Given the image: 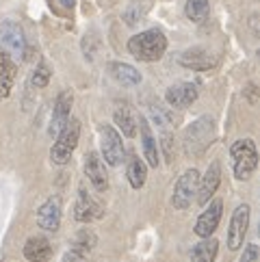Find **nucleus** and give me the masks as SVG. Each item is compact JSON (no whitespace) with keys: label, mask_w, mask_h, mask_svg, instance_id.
Instances as JSON below:
<instances>
[{"label":"nucleus","mask_w":260,"mask_h":262,"mask_svg":"<svg viewBox=\"0 0 260 262\" xmlns=\"http://www.w3.org/2000/svg\"><path fill=\"white\" fill-rule=\"evenodd\" d=\"M24 258L29 262H48L52 258V245L46 236H31L24 243Z\"/></svg>","instance_id":"16"},{"label":"nucleus","mask_w":260,"mask_h":262,"mask_svg":"<svg viewBox=\"0 0 260 262\" xmlns=\"http://www.w3.org/2000/svg\"><path fill=\"white\" fill-rule=\"evenodd\" d=\"M165 50H167V37L159 29L143 31L135 37H130V41H128V52L135 59L145 61V63L159 61L165 54Z\"/></svg>","instance_id":"1"},{"label":"nucleus","mask_w":260,"mask_h":262,"mask_svg":"<svg viewBox=\"0 0 260 262\" xmlns=\"http://www.w3.org/2000/svg\"><path fill=\"white\" fill-rule=\"evenodd\" d=\"M165 100L174 108H187L198 100V87L191 85V82H178V85L167 89Z\"/></svg>","instance_id":"14"},{"label":"nucleus","mask_w":260,"mask_h":262,"mask_svg":"<svg viewBox=\"0 0 260 262\" xmlns=\"http://www.w3.org/2000/svg\"><path fill=\"white\" fill-rule=\"evenodd\" d=\"M198 184H200L198 169H189L178 178V182H176V186H174V198H171V204L176 206V208L178 210L189 208L193 198L198 195Z\"/></svg>","instance_id":"6"},{"label":"nucleus","mask_w":260,"mask_h":262,"mask_svg":"<svg viewBox=\"0 0 260 262\" xmlns=\"http://www.w3.org/2000/svg\"><path fill=\"white\" fill-rule=\"evenodd\" d=\"M221 212H224V202L221 200L208 202V208L200 214L198 221H195V234L202 238L212 236V232L217 230L219 221H221Z\"/></svg>","instance_id":"9"},{"label":"nucleus","mask_w":260,"mask_h":262,"mask_svg":"<svg viewBox=\"0 0 260 262\" xmlns=\"http://www.w3.org/2000/svg\"><path fill=\"white\" fill-rule=\"evenodd\" d=\"M152 119H154V124L159 128H167L174 121L171 117H165V111L159 108V106H152Z\"/></svg>","instance_id":"27"},{"label":"nucleus","mask_w":260,"mask_h":262,"mask_svg":"<svg viewBox=\"0 0 260 262\" xmlns=\"http://www.w3.org/2000/svg\"><path fill=\"white\" fill-rule=\"evenodd\" d=\"M37 223L46 232H57L61 226V198H50L41 204V208L37 210Z\"/></svg>","instance_id":"12"},{"label":"nucleus","mask_w":260,"mask_h":262,"mask_svg":"<svg viewBox=\"0 0 260 262\" xmlns=\"http://www.w3.org/2000/svg\"><path fill=\"white\" fill-rule=\"evenodd\" d=\"M100 145H102V156L111 167H117L124 163L126 149L122 143V135L117 133V128L113 126H102L100 128Z\"/></svg>","instance_id":"4"},{"label":"nucleus","mask_w":260,"mask_h":262,"mask_svg":"<svg viewBox=\"0 0 260 262\" xmlns=\"http://www.w3.org/2000/svg\"><path fill=\"white\" fill-rule=\"evenodd\" d=\"M178 61H180V65H184V68L198 70V72L215 68V63H217V59L210 57L208 50H204V48H191V50H187V52H182Z\"/></svg>","instance_id":"17"},{"label":"nucleus","mask_w":260,"mask_h":262,"mask_svg":"<svg viewBox=\"0 0 260 262\" xmlns=\"http://www.w3.org/2000/svg\"><path fill=\"white\" fill-rule=\"evenodd\" d=\"M0 48L11 59H20L24 54L26 41H24V31L17 22L7 20L0 24Z\"/></svg>","instance_id":"5"},{"label":"nucleus","mask_w":260,"mask_h":262,"mask_svg":"<svg viewBox=\"0 0 260 262\" xmlns=\"http://www.w3.org/2000/svg\"><path fill=\"white\" fill-rule=\"evenodd\" d=\"M100 217H102V206L94 202V198L89 193H85V189H80L78 200L74 204V219L87 223V221H96Z\"/></svg>","instance_id":"15"},{"label":"nucleus","mask_w":260,"mask_h":262,"mask_svg":"<svg viewBox=\"0 0 260 262\" xmlns=\"http://www.w3.org/2000/svg\"><path fill=\"white\" fill-rule=\"evenodd\" d=\"M61 262H80V258L76 256V254H72V251H70V254H65L63 256V260Z\"/></svg>","instance_id":"31"},{"label":"nucleus","mask_w":260,"mask_h":262,"mask_svg":"<svg viewBox=\"0 0 260 262\" xmlns=\"http://www.w3.org/2000/svg\"><path fill=\"white\" fill-rule=\"evenodd\" d=\"M219 184H221V163L219 161H212L210 167L206 169V173H204V178L200 180L198 184V202L202 206H206L210 200H212V195H215V191L219 189Z\"/></svg>","instance_id":"10"},{"label":"nucleus","mask_w":260,"mask_h":262,"mask_svg":"<svg viewBox=\"0 0 260 262\" xmlns=\"http://www.w3.org/2000/svg\"><path fill=\"white\" fill-rule=\"evenodd\" d=\"M78 139H80V121L70 117L65 128L57 135V143L50 149V161L54 165H65L72 158L74 149H76Z\"/></svg>","instance_id":"3"},{"label":"nucleus","mask_w":260,"mask_h":262,"mask_svg":"<svg viewBox=\"0 0 260 262\" xmlns=\"http://www.w3.org/2000/svg\"><path fill=\"white\" fill-rule=\"evenodd\" d=\"M139 126H141V141H143V154L150 167H159V149H156V139L152 135V128L147 119L141 115L139 117Z\"/></svg>","instance_id":"20"},{"label":"nucleus","mask_w":260,"mask_h":262,"mask_svg":"<svg viewBox=\"0 0 260 262\" xmlns=\"http://www.w3.org/2000/svg\"><path fill=\"white\" fill-rule=\"evenodd\" d=\"M109 72H111V76H113L119 85H124V87H135V85L141 82V74H139L133 65H128V63H111Z\"/></svg>","instance_id":"21"},{"label":"nucleus","mask_w":260,"mask_h":262,"mask_svg":"<svg viewBox=\"0 0 260 262\" xmlns=\"http://www.w3.org/2000/svg\"><path fill=\"white\" fill-rule=\"evenodd\" d=\"M161 143H163V149H165V158L167 161H171V156H174V152H171V137L165 133L161 137Z\"/></svg>","instance_id":"29"},{"label":"nucleus","mask_w":260,"mask_h":262,"mask_svg":"<svg viewBox=\"0 0 260 262\" xmlns=\"http://www.w3.org/2000/svg\"><path fill=\"white\" fill-rule=\"evenodd\" d=\"M232 161H234V176L236 180L245 182L254 176L256 167H258V152H256V143L252 139H239V141L230 147Z\"/></svg>","instance_id":"2"},{"label":"nucleus","mask_w":260,"mask_h":262,"mask_svg":"<svg viewBox=\"0 0 260 262\" xmlns=\"http://www.w3.org/2000/svg\"><path fill=\"white\" fill-rule=\"evenodd\" d=\"M217 251H219V243L212 236H208L193 247L191 258H193V262H215Z\"/></svg>","instance_id":"23"},{"label":"nucleus","mask_w":260,"mask_h":262,"mask_svg":"<svg viewBox=\"0 0 260 262\" xmlns=\"http://www.w3.org/2000/svg\"><path fill=\"white\" fill-rule=\"evenodd\" d=\"M85 176L87 180L94 184L96 191H106L109 189V176H106V169H104V161L98 152H89L85 156Z\"/></svg>","instance_id":"11"},{"label":"nucleus","mask_w":260,"mask_h":262,"mask_svg":"<svg viewBox=\"0 0 260 262\" xmlns=\"http://www.w3.org/2000/svg\"><path fill=\"white\" fill-rule=\"evenodd\" d=\"M96 243H98V238H96L94 232H91V230H80L76 234V238H74L72 254H76L78 258H85V256H89L91 251H94Z\"/></svg>","instance_id":"24"},{"label":"nucleus","mask_w":260,"mask_h":262,"mask_svg":"<svg viewBox=\"0 0 260 262\" xmlns=\"http://www.w3.org/2000/svg\"><path fill=\"white\" fill-rule=\"evenodd\" d=\"M258 260V247L256 245H247L245 251H243V258L241 262H256Z\"/></svg>","instance_id":"28"},{"label":"nucleus","mask_w":260,"mask_h":262,"mask_svg":"<svg viewBox=\"0 0 260 262\" xmlns=\"http://www.w3.org/2000/svg\"><path fill=\"white\" fill-rule=\"evenodd\" d=\"M50 76H52V72H50V68L46 63H39L35 68V72H33V76H31V82L37 87V89H41V87H46L50 82Z\"/></svg>","instance_id":"26"},{"label":"nucleus","mask_w":260,"mask_h":262,"mask_svg":"<svg viewBox=\"0 0 260 262\" xmlns=\"http://www.w3.org/2000/svg\"><path fill=\"white\" fill-rule=\"evenodd\" d=\"M113 119H115L117 128L122 130L126 137L133 139L137 135V117H135V111L130 108V104H126V102L117 104L115 106V113H113Z\"/></svg>","instance_id":"19"},{"label":"nucleus","mask_w":260,"mask_h":262,"mask_svg":"<svg viewBox=\"0 0 260 262\" xmlns=\"http://www.w3.org/2000/svg\"><path fill=\"white\" fill-rule=\"evenodd\" d=\"M126 176H128V182H130L133 189H141V186L145 184V180H147V167H145V163L137 154L130 156Z\"/></svg>","instance_id":"22"},{"label":"nucleus","mask_w":260,"mask_h":262,"mask_svg":"<svg viewBox=\"0 0 260 262\" xmlns=\"http://www.w3.org/2000/svg\"><path fill=\"white\" fill-rule=\"evenodd\" d=\"M74 104V96L72 91H61L57 102H54V111H52V119H50V135L57 137L65 124L70 121V111Z\"/></svg>","instance_id":"13"},{"label":"nucleus","mask_w":260,"mask_h":262,"mask_svg":"<svg viewBox=\"0 0 260 262\" xmlns=\"http://www.w3.org/2000/svg\"><path fill=\"white\" fill-rule=\"evenodd\" d=\"M249 228V206L247 204H241L236 206L234 214L230 219V228H228V249L236 251L243 247V241H245V234Z\"/></svg>","instance_id":"7"},{"label":"nucleus","mask_w":260,"mask_h":262,"mask_svg":"<svg viewBox=\"0 0 260 262\" xmlns=\"http://www.w3.org/2000/svg\"><path fill=\"white\" fill-rule=\"evenodd\" d=\"M212 137H215L212 119L202 117V119L195 121V124H191V126H189L187 135H184V141H187L189 152H202V149L212 141Z\"/></svg>","instance_id":"8"},{"label":"nucleus","mask_w":260,"mask_h":262,"mask_svg":"<svg viewBox=\"0 0 260 262\" xmlns=\"http://www.w3.org/2000/svg\"><path fill=\"white\" fill-rule=\"evenodd\" d=\"M208 11H210L208 0H187V7H184V13H187V17L195 24L206 22Z\"/></svg>","instance_id":"25"},{"label":"nucleus","mask_w":260,"mask_h":262,"mask_svg":"<svg viewBox=\"0 0 260 262\" xmlns=\"http://www.w3.org/2000/svg\"><path fill=\"white\" fill-rule=\"evenodd\" d=\"M254 91H256V87H254V85H249V87L245 89V96L249 98V102H252V104H256V96H254Z\"/></svg>","instance_id":"30"},{"label":"nucleus","mask_w":260,"mask_h":262,"mask_svg":"<svg viewBox=\"0 0 260 262\" xmlns=\"http://www.w3.org/2000/svg\"><path fill=\"white\" fill-rule=\"evenodd\" d=\"M59 3H61L65 9H72V7H74V3H76V0H59Z\"/></svg>","instance_id":"32"},{"label":"nucleus","mask_w":260,"mask_h":262,"mask_svg":"<svg viewBox=\"0 0 260 262\" xmlns=\"http://www.w3.org/2000/svg\"><path fill=\"white\" fill-rule=\"evenodd\" d=\"M17 74V65L9 54L0 52V98H7L11 93L13 80Z\"/></svg>","instance_id":"18"}]
</instances>
